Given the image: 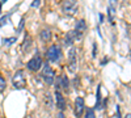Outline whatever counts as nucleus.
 Returning a JSON list of instances; mask_svg holds the SVG:
<instances>
[{
  "mask_svg": "<svg viewBox=\"0 0 131 118\" xmlns=\"http://www.w3.org/2000/svg\"><path fill=\"white\" fill-rule=\"evenodd\" d=\"M79 39H80V37L76 34V31L71 30V31H68V33L66 34V41L64 42H66V45H67V46H71L75 41H79Z\"/></svg>",
  "mask_w": 131,
  "mask_h": 118,
  "instance_id": "9d476101",
  "label": "nucleus"
},
{
  "mask_svg": "<svg viewBox=\"0 0 131 118\" xmlns=\"http://www.w3.org/2000/svg\"><path fill=\"white\" fill-rule=\"evenodd\" d=\"M96 115H94V109H86V112H85V114H84V118H94Z\"/></svg>",
  "mask_w": 131,
  "mask_h": 118,
  "instance_id": "f3484780",
  "label": "nucleus"
},
{
  "mask_svg": "<svg viewBox=\"0 0 131 118\" xmlns=\"http://www.w3.org/2000/svg\"><path fill=\"white\" fill-rule=\"evenodd\" d=\"M7 2V0H2V3H5Z\"/></svg>",
  "mask_w": 131,
  "mask_h": 118,
  "instance_id": "393cba45",
  "label": "nucleus"
},
{
  "mask_svg": "<svg viewBox=\"0 0 131 118\" xmlns=\"http://www.w3.org/2000/svg\"><path fill=\"white\" fill-rule=\"evenodd\" d=\"M42 76L45 79V83L47 85H52L54 84V79H55V72L54 70L50 67L49 63L43 64V68H42Z\"/></svg>",
  "mask_w": 131,
  "mask_h": 118,
  "instance_id": "7ed1b4c3",
  "label": "nucleus"
},
{
  "mask_svg": "<svg viewBox=\"0 0 131 118\" xmlns=\"http://www.w3.org/2000/svg\"><path fill=\"white\" fill-rule=\"evenodd\" d=\"M12 84H13V87L16 89H23L25 88V85H26V79H25V75H24V71H16V73L13 75V78H12Z\"/></svg>",
  "mask_w": 131,
  "mask_h": 118,
  "instance_id": "f03ea898",
  "label": "nucleus"
},
{
  "mask_svg": "<svg viewBox=\"0 0 131 118\" xmlns=\"http://www.w3.org/2000/svg\"><path fill=\"white\" fill-rule=\"evenodd\" d=\"M57 118H66V115L60 112V113H58V114H57Z\"/></svg>",
  "mask_w": 131,
  "mask_h": 118,
  "instance_id": "4be33fe9",
  "label": "nucleus"
},
{
  "mask_svg": "<svg viewBox=\"0 0 131 118\" xmlns=\"http://www.w3.org/2000/svg\"><path fill=\"white\" fill-rule=\"evenodd\" d=\"M68 58H70V64H68V70L71 72H75L76 70V49L72 47L68 51Z\"/></svg>",
  "mask_w": 131,
  "mask_h": 118,
  "instance_id": "0eeeda50",
  "label": "nucleus"
},
{
  "mask_svg": "<svg viewBox=\"0 0 131 118\" xmlns=\"http://www.w3.org/2000/svg\"><path fill=\"white\" fill-rule=\"evenodd\" d=\"M96 109H100L101 108V85L97 87V99H96V105H94Z\"/></svg>",
  "mask_w": 131,
  "mask_h": 118,
  "instance_id": "4468645a",
  "label": "nucleus"
},
{
  "mask_svg": "<svg viewBox=\"0 0 131 118\" xmlns=\"http://www.w3.org/2000/svg\"><path fill=\"white\" fill-rule=\"evenodd\" d=\"M73 30L76 31V34L81 38L84 36V33H85V30H86V23H85V20H79L78 23H76V26H75Z\"/></svg>",
  "mask_w": 131,
  "mask_h": 118,
  "instance_id": "6e6552de",
  "label": "nucleus"
},
{
  "mask_svg": "<svg viewBox=\"0 0 131 118\" xmlns=\"http://www.w3.org/2000/svg\"><path fill=\"white\" fill-rule=\"evenodd\" d=\"M46 58L47 60L52 62V63H58L62 58V50L58 45H51L46 52Z\"/></svg>",
  "mask_w": 131,
  "mask_h": 118,
  "instance_id": "f257e3e1",
  "label": "nucleus"
},
{
  "mask_svg": "<svg viewBox=\"0 0 131 118\" xmlns=\"http://www.w3.org/2000/svg\"><path fill=\"white\" fill-rule=\"evenodd\" d=\"M125 118H131V113H130V114H127V115H126Z\"/></svg>",
  "mask_w": 131,
  "mask_h": 118,
  "instance_id": "b1692460",
  "label": "nucleus"
},
{
  "mask_svg": "<svg viewBox=\"0 0 131 118\" xmlns=\"http://www.w3.org/2000/svg\"><path fill=\"white\" fill-rule=\"evenodd\" d=\"M5 87H7V81L3 78V75H0V93H3L5 91Z\"/></svg>",
  "mask_w": 131,
  "mask_h": 118,
  "instance_id": "dca6fc26",
  "label": "nucleus"
},
{
  "mask_svg": "<svg viewBox=\"0 0 131 118\" xmlns=\"http://www.w3.org/2000/svg\"><path fill=\"white\" fill-rule=\"evenodd\" d=\"M59 85H60V88L63 89H68L70 87V80L67 78V75H63V76L59 78Z\"/></svg>",
  "mask_w": 131,
  "mask_h": 118,
  "instance_id": "ddd939ff",
  "label": "nucleus"
},
{
  "mask_svg": "<svg viewBox=\"0 0 131 118\" xmlns=\"http://www.w3.org/2000/svg\"><path fill=\"white\" fill-rule=\"evenodd\" d=\"M9 16H10V13H8V15H5V16H3V17H2V20H0V28L4 26V25L8 23V18H9Z\"/></svg>",
  "mask_w": 131,
  "mask_h": 118,
  "instance_id": "6ab92c4d",
  "label": "nucleus"
},
{
  "mask_svg": "<svg viewBox=\"0 0 131 118\" xmlns=\"http://www.w3.org/2000/svg\"><path fill=\"white\" fill-rule=\"evenodd\" d=\"M96 54H97V46H96V44H94V45H93V52H92V55L96 57Z\"/></svg>",
  "mask_w": 131,
  "mask_h": 118,
  "instance_id": "412c9836",
  "label": "nucleus"
},
{
  "mask_svg": "<svg viewBox=\"0 0 131 118\" xmlns=\"http://www.w3.org/2000/svg\"><path fill=\"white\" fill-rule=\"evenodd\" d=\"M39 37H41V41H42V42H49V41L51 39V30L43 29V30L41 31Z\"/></svg>",
  "mask_w": 131,
  "mask_h": 118,
  "instance_id": "f8f14e48",
  "label": "nucleus"
},
{
  "mask_svg": "<svg viewBox=\"0 0 131 118\" xmlns=\"http://www.w3.org/2000/svg\"><path fill=\"white\" fill-rule=\"evenodd\" d=\"M16 41H17V37H10V38H4V39H3V45H4V46H10V45H13V44H16Z\"/></svg>",
  "mask_w": 131,
  "mask_h": 118,
  "instance_id": "2eb2a0df",
  "label": "nucleus"
},
{
  "mask_svg": "<svg viewBox=\"0 0 131 118\" xmlns=\"http://www.w3.org/2000/svg\"><path fill=\"white\" fill-rule=\"evenodd\" d=\"M42 67V59L39 57H34V58H31L28 63H26V68L29 71H38L39 68Z\"/></svg>",
  "mask_w": 131,
  "mask_h": 118,
  "instance_id": "39448f33",
  "label": "nucleus"
},
{
  "mask_svg": "<svg viewBox=\"0 0 131 118\" xmlns=\"http://www.w3.org/2000/svg\"><path fill=\"white\" fill-rule=\"evenodd\" d=\"M30 47H31V38L29 34L25 36V41H24V44H23V52H29L30 51Z\"/></svg>",
  "mask_w": 131,
  "mask_h": 118,
  "instance_id": "9b49d317",
  "label": "nucleus"
},
{
  "mask_svg": "<svg viewBox=\"0 0 131 118\" xmlns=\"http://www.w3.org/2000/svg\"><path fill=\"white\" fill-rule=\"evenodd\" d=\"M24 25H25V18L23 17V18H21V21H20V25H18V28H17V34H20L21 31L24 30Z\"/></svg>",
  "mask_w": 131,
  "mask_h": 118,
  "instance_id": "a211bd4d",
  "label": "nucleus"
},
{
  "mask_svg": "<svg viewBox=\"0 0 131 118\" xmlns=\"http://www.w3.org/2000/svg\"><path fill=\"white\" fill-rule=\"evenodd\" d=\"M62 9L64 13L73 16L76 13V10H78V0H63Z\"/></svg>",
  "mask_w": 131,
  "mask_h": 118,
  "instance_id": "20e7f679",
  "label": "nucleus"
},
{
  "mask_svg": "<svg viewBox=\"0 0 131 118\" xmlns=\"http://www.w3.org/2000/svg\"><path fill=\"white\" fill-rule=\"evenodd\" d=\"M39 3H41V0H34V2L30 4V7H31V8H36V7L39 5Z\"/></svg>",
  "mask_w": 131,
  "mask_h": 118,
  "instance_id": "aec40b11",
  "label": "nucleus"
},
{
  "mask_svg": "<svg viewBox=\"0 0 131 118\" xmlns=\"http://www.w3.org/2000/svg\"><path fill=\"white\" fill-rule=\"evenodd\" d=\"M98 18H100V23H102V21H104V15H102V13H100V16H98Z\"/></svg>",
  "mask_w": 131,
  "mask_h": 118,
  "instance_id": "5701e85b",
  "label": "nucleus"
},
{
  "mask_svg": "<svg viewBox=\"0 0 131 118\" xmlns=\"http://www.w3.org/2000/svg\"><path fill=\"white\" fill-rule=\"evenodd\" d=\"M84 108H85L84 99L83 97H78L75 100V114L78 117H81L83 113H84Z\"/></svg>",
  "mask_w": 131,
  "mask_h": 118,
  "instance_id": "423d86ee",
  "label": "nucleus"
},
{
  "mask_svg": "<svg viewBox=\"0 0 131 118\" xmlns=\"http://www.w3.org/2000/svg\"><path fill=\"white\" fill-rule=\"evenodd\" d=\"M55 100H57V106L59 110H64L67 108V102H66V99L63 97V94L59 91H55Z\"/></svg>",
  "mask_w": 131,
  "mask_h": 118,
  "instance_id": "1a4fd4ad",
  "label": "nucleus"
}]
</instances>
